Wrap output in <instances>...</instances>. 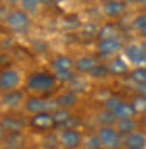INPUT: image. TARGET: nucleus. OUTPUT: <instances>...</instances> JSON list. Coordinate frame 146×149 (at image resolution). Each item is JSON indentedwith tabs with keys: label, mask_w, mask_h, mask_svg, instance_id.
Returning a JSON list of instances; mask_svg holds the SVG:
<instances>
[{
	"label": "nucleus",
	"mask_w": 146,
	"mask_h": 149,
	"mask_svg": "<svg viewBox=\"0 0 146 149\" xmlns=\"http://www.w3.org/2000/svg\"><path fill=\"white\" fill-rule=\"evenodd\" d=\"M56 85H58V80L55 73H49V71H32L26 78V90L36 95L53 92Z\"/></svg>",
	"instance_id": "f257e3e1"
},
{
	"label": "nucleus",
	"mask_w": 146,
	"mask_h": 149,
	"mask_svg": "<svg viewBox=\"0 0 146 149\" xmlns=\"http://www.w3.org/2000/svg\"><path fill=\"white\" fill-rule=\"evenodd\" d=\"M60 148L63 149H82L83 148V134L78 129H63L58 136Z\"/></svg>",
	"instance_id": "f03ea898"
},
{
	"label": "nucleus",
	"mask_w": 146,
	"mask_h": 149,
	"mask_svg": "<svg viewBox=\"0 0 146 149\" xmlns=\"http://www.w3.org/2000/svg\"><path fill=\"white\" fill-rule=\"evenodd\" d=\"M97 137L100 139L104 149H121L122 146V137L116 127H99L97 129Z\"/></svg>",
	"instance_id": "7ed1b4c3"
},
{
	"label": "nucleus",
	"mask_w": 146,
	"mask_h": 149,
	"mask_svg": "<svg viewBox=\"0 0 146 149\" xmlns=\"http://www.w3.org/2000/svg\"><path fill=\"white\" fill-rule=\"evenodd\" d=\"M5 26L15 32H24L31 26V19L22 9H14L5 19Z\"/></svg>",
	"instance_id": "20e7f679"
},
{
	"label": "nucleus",
	"mask_w": 146,
	"mask_h": 149,
	"mask_svg": "<svg viewBox=\"0 0 146 149\" xmlns=\"http://www.w3.org/2000/svg\"><path fill=\"white\" fill-rule=\"evenodd\" d=\"M0 124L4 130H7L9 134H15V132H22V130L29 127V119L19 113H5L0 117Z\"/></svg>",
	"instance_id": "39448f33"
},
{
	"label": "nucleus",
	"mask_w": 146,
	"mask_h": 149,
	"mask_svg": "<svg viewBox=\"0 0 146 149\" xmlns=\"http://www.w3.org/2000/svg\"><path fill=\"white\" fill-rule=\"evenodd\" d=\"M22 81L20 73L17 70H2L0 71V92L2 93H9L14 90H19V85Z\"/></svg>",
	"instance_id": "423d86ee"
},
{
	"label": "nucleus",
	"mask_w": 146,
	"mask_h": 149,
	"mask_svg": "<svg viewBox=\"0 0 146 149\" xmlns=\"http://www.w3.org/2000/svg\"><path fill=\"white\" fill-rule=\"evenodd\" d=\"M53 107L55 105V100L49 102L46 98H41V97H27L26 102H24V110L31 113V115H36V113H44V112H53Z\"/></svg>",
	"instance_id": "0eeeda50"
},
{
	"label": "nucleus",
	"mask_w": 146,
	"mask_h": 149,
	"mask_svg": "<svg viewBox=\"0 0 146 149\" xmlns=\"http://www.w3.org/2000/svg\"><path fill=\"white\" fill-rule=\"evenodd\" d=\"M29 127L37 130V132H51V130H55L56 124H55V119H53V113L51 112H44V113L31 115Z\"/></svg>",
	"instance_id": "6e6552de"
},
{
	"label": "nucleus",
	"mask_w": 146,
	"mask_h": 149,
	"mask_svg": "<svg viewBox=\"0 0 146 149\" xmlns=\"http://www.w3.org/2000/svg\"><path fill=\"white\" fill-rule=\"evenodd\" d=\"M24 102H26V93H24V90H20V88L2 95V105L4 107H9V109H17Z\"/></svg>",
	"instance_id": "1a4fd4ad"
},
{
	"label": "nucleus",
	"mask_w": 146,
	"mask_h": 149,
	"mask_svg": "<svg viewBox=\"0 0 146 149\" xmlns=\"http://www.w3.org/2000/svg\"><path fill=\"white\" fill-rule=\"evenodd\" d=\"M77 103H78V93L70 92V90L60 93V95L55 98L56 109H63V110H70V109L75 107Z\"/></svg>",
	"instance_id": "9d476101"
},
{
	"label": "nucleus",
	"mask_w": 146,
	"mask_h": 149,
	"mask_svg": "<svg viewBox=\"0 0 146 149\" xmlns=\"http://www.w3.org/2000/svg\"><path fill=\"white\" fill-rule=\"evenodd\" d=\"M128 9L126 2H117V0H110V2H104L102 3V12L110 19L121 17Z\"/></svg>",
	"instance_id": "9b49d317"
},
{
	"label": "nucleus",
	"mask_w": 146,
	"mask_h": 149,
	"mask_svg": "<svg viewBox=\"0 0 146 149\" xmlns=\"http://www.w3.org/2000/svg\"><path fill=\"white\" fill-rule=\"evenodd\" d=\"M99 65L95 56H82L75 61V71L77 73H92V70Z\"/></svg>",
	"instance_id": "f8f14e48"
},
{
	"label": "nucleus",
	"mask_w": 146,
	"mask_h": 149,
	"mask_svg": "<svg viewBox=\"0 0 146 149\" xmlns=\"http://www.w3.org/2000/svg\"><path fill=\"white\" fill-rule=\"evenodd\" d=\"M124 53L131 59V63L134 65H141V63H146V51H143L141 46H136V44H129V46L124 47Z\"/></svg>",
	"instance_id": "ddd939ff"
},
{
	"label": "nucleus",
	"mask_w": 146,
	"mask_h": 149,
	"mask_svg": "<svg viewBox=\"0 0 146 149\" xmlns=\"http://www.w3.org/2000/svg\"><path fill=\"white\" fill-rule=\"evenodd\" d=\"M119 26L116 22H107L105 26H102L99 31V42L100 41H112V39H119Z\"/></svg>",
	"instance_id": "4468645a"
},
{
	"label": "nucleus",
	"mask_w": 146,
	"mask_h": 149,
	"mask_svg": "<svg viewBox=\"0 0 146 149\" xmlns=\"http://www.w3.org/2000/svg\"><path fill=\"white\" fill-rule=\"evenodd\" d=\"M99 53L102 56H110V54H116L122 49V42L121 39H112V41H100L99 42Z\"/></svg>",
	"instance_id": "2eb2a0df"
},
{
	"label": "nucleus",
	"mask_w": 146,
	"mask_h": 149,
	"mask_svg": "<svg viewBox=\"0 0 146 149\" xmlns=\"http://www.w3.org/2000/svg\"><path fill=\"white\" fill-rule=\"evenodd\" d=\"M124 148L126 149H145L146 146V136L143 132H134V134H131L128 136L126 139H124Z\"/></svg>",
	"instance_id": "dca6fc26"
},
{
	"label": "nucleus",
	"mask_w": 146,
	"mask_h": 149,
	"mask_svg": "<svg viewBox=\"0 0 146 149\" xmlns=\"http://www.w3.org/2000/svg\"><path fill=\"white\" fill-rule=\"evenodd\" d=\"M51 66H53L55 73L56 71H72L73 68H75V61H73L70 56L60 54V56H56L55 59H53Z\"/></svg>",
	"instance_id": "f3484780"
},
{
	"label": "nucleus",
	"mask_w": 146,
	"mask_h": 149,
	"mask_svg": "<svg viewBox=\"0 0 146 149\" xmlns=\"http://www.w3.org/2000/svg\"><path fill=\"white\" fill-rule=\"evenodd\" d=\"M138 129V122L134 119H126V120H117L116 122V130H117L121 136H131L134 134Z\"/></svg>",
	"instance_id": "a211bd4d"
},
{
	"label": "nucleus",
	"mask_w": 146,
	"mask_h": 149,
	"mask_svg": "<svg viewBox=\"0 0 146 149\" xmlns=\"http://www.w3.org/2000/svg\"><path fill=\"white\" fill-rule=\"evenodd\" d=\"M107 66H109V73L114 76H122V74L129 73V66L122 58H114Z\"/></svg>",
	"instance_id": "6ab92c4d"
},
{
	"label": "nucleus",
	"mask_w": 146,
	"mask_h": 149,
	"mask_svg": "<svg viewBox=\"0 0 146 149\" xmlns=\"http://www.w3.org/2000/svg\"><path fill=\"white\" fill-rule=\"evenodd\" d=\"M134 115H136V109L133 107V103H129V102H122V105L114 112V117H116L117 120L134 119Z\"/></svg>",
	"instance_id": "aec40b11"
},
{
	"label": "nucleus",
	"mask_w": 146,
	"mask_h": 149,
	"mask_svg": "<svg viewBox=\"0 0 146 149\" xmlns=\"http://www.w3.org/2000/svg\"><path fill=\"white\" fill-rule=\"evenodd\" d=\"M51 113H53V119H55L56 127H63V129H65V127H66V124H68V120L72 119L70 110H63V109H55Z\"/></svg>",
	"instance_id": "412c9836"
},
{
	"label": "nucleus",
	"mask_w": 146,
	"mask_h": 149,
	"mask_svg": "<svg viewBox=\"0 0 146 149\" xmlns=\"http://www.w3.org/2000/svg\"><path fill=\"white\" fill-rule=\"evenodd\" d=\"M24 144V136L22 132H15V134H9L5 136V146L10 149H17V148H22Z\"/></svg>",
	"instance_id": "4be33fe9"
},
{
	"label": "nucleus",
	"mask_w": 146,
	"mask_h": 149,
	"mask_svg": "<svg viewBox=\"0 0 146 149\" xmlns=\"http://www.w3.org/2000/svg\"><path fill=\"white\" fill-rule=\"evenodd\" d=\"M122 102H124V100H122L121 97H117V95H110V97H107V98L104 100V109H105V112L114 113V112L122 105Z\"/></svg>",
	"instance_id": "5701e85b"
},
{
	"label": "nucleus",
	"mask_w": 146,
	"mask_h": 149,
	"mask_svg": "<svg viewBox=\"0 0 146 149\" xmlns=\"http://www.w3.org/2000/svg\"><path fill=\"white\" fill-rule=\"evenodd\" d=\"M97 120L100 124V127H114L112 124H116L117 119H116L114 113H110V112H100V113L97 115Z\"/></svg>",
	"instance_id": "b1692460"
},
{
	"label": "nucleus",
	"mask_w": 146,
	"mask_h": 149,
	"mask_svg": "<svg viewBox=\"0 0 146 149\" xmlns=\"http://www.w3.org/2000/svg\"><path fill=\"white\" fill-rule=\"evenodd\" d=\"M129 76H131V80L138 85L146 83V66H138V68H134Z\"/></svg>",
	"instance_id": "393cba45"
},
{
	"label": "nucleus",
	"mask_w": 146,
	"mask_h": 149,
	"mask_svg": "<svg viewBox=\"0 0 146 149\" xmlns=\"http://www.w3.org/2000/svg\"><path fill=\"white\" fill-rule=\"evenodd\" d=\"M109 74H110V73H109V66L99 63V65H97L95 68H93V70H92L90 76L93 78V80H104V78H107Z\"/></svg>",
	"instance_id": "a878e982"
},
{
	"label": "nucleus",
	"mask_w": 146,
	"mask_h": 149,
	"mask_svg": "<svg viewBox=\"0 0 146 149\" xmlns=\"http://www.w3.org/2000/svg\"><path fill=\"white\" fill-rule=\"evenodd\" d=\"M55 76H56V80H58V81H61V83H68V85L77 78V74L73 73V70H72V71H56Z\"/></svg>",
	"instance_id": "bb28decb"
},
{
	"label": "nucleus",
	"mask_w": 146,
	"mask_h": 149,
	"mask_svg": "<svg viewBox=\"0 0 146 149\" xmlns=\"http://www.w3.org/2000/svg\"><path fill=\"white\" fill-rule=\"evenodd\" d=\"M20 7H22V10H24L26 14H27V12L36 14L37 7H39V2H36V0H22V2H20Z\"/></svg>",
	"instance_id": "cd10ccee"
},
{
	"label": "nucleus",
	"mask_w": 146,
	"mask_h": 149,
	"mask_svg": "<svg viewBox=\"0 0 146 149\" xmlns=\"http://www.w3.org/2000/svg\"><path fill=\"white\" fill-rule=\"evenodd\" d=\"M133 107L136 109V113H143L146 112V97L145 95H139L133 100Z\"/></svg>",
	"instance_id": "c85d7f7f"
},
{
	"label": "nucleus",
	"mask_w": 146,
	"mask_h": 149,
	"mask_svg": "<svg viewBox=\"0 0 146 149\" xmlns=\"http://www.w3.org/2000/svg\"><path fill=\"white\" fill-rule=\"evenodd\" d=\"M43 146H44L46 149H58L60 148V141H58V137H55V136H44Z\"/></svg>",
	"instance_id": "c756f323"
},
{
	"label": "nucleus",
	"mask_w": 146,
	"mask_h": 149,
	"mask_svg": "<svg viewBox=\"0 0 146 149\" xmlns=\"http://www.w3.org/2000/svg\"><path fill=\"white\" fill-rule=\"evenodd\" d=\"M83 146H85L87 149H100L102 148V142H100V139L97 137V134H95V136H90Z\"/></svg>",
	"instance_id": "7c9ffc66"
},
{
	"label": "nucleus",
	"mask_w": 146,
	"mask_h": 149,
	"mask_svg": "<svg viewBox=\"0 0 146 149\" xmlns=\"http://www.w3.org/2000/svg\"><path fill=\"white\" fill-rule=\"evenodd\" d=\"M133 26H134L138 31L145 29L146 27V14H139V15H136L134 20H133Z\"/></svg>",
	"instance_id": "2f4dec72"
},
{
	"label": "nucleus",
	"mask_w": 146,
	"mask_h": 149,
	"mask_svg": "<svg viewBox=\"0 0 146 149\" xmlns=\"http://www.w3.org/2000/svg\"><path fill=\"white\" fill-rule=\"evenodd\" d=\"M9 65H10V56L7 53H2L0 54V68L2 70H9Z\"/></svg>",
	"instance_id": "473e14b6"
},
{
	"label": "nucleus",
	"mask_w": 146,
	"mask_h": 149,
	"mask_svg": "<svg viewBox=\"0 0 146 149\" xmlns=\"http://www.w3.org/2000/svg\"><path fill=\"white\" fill-rule=\"evenodd\" d=\"M138 90H139V93H141V95H145V97H146V83L138 85Z\"/></svg>",
	"instance_id": "72a5a7b5"
},
{
	"label": "nucleus",
	"mask_w": 146,
	"mask_h": 149,
	"mask_svg": "<svg viewBox=\"0 0 146 149\" xmlns=\"http://www.w3.org/2000/svg\"><path fill=\"white\" fill-rule=\"evenodd\" d=\"M2 141H5V130H4L2 124H0V142H2Z\"/></svg>",
	"instance_id": "f704fd0d"
},
{
	"label": "nucleus",
	"mask_w": 146,
	"mask_h": 149,
	"mask_svg": "<svg viewBox=\"0 0 146 149\" xmlns=\"http://www.w3.org/2000/svg\"><path fill=\"white\" fill-rule=\"evenodd\" d=\"M139 32H141V36H143V37H145V39H146V27H145V29H141Z\"/></svg>",
	"instance_id": "c9c22d12"
},
{
	"label": "nucleus",
	"mask_w": 146,
	"mask_h": 149,
	"mask_svg": "<svg viewBox=\"0 0 146 149\" xmlns=\"http://www.w3.org/2000/svg\"><path fill=\"white\" fill-rule=\"evenodd\" d=\"M22 149H37L36 146H29V148H22Z\"/></svg>",
	"instance_id": "e433bc0d"
},
{
	"label": "nucleus",
	"mask_w": 146,
	"mask_h": 149,
	"mask_svg": "<svg viewBox=\"0 0 146 149\" xmlns=\"http://www.w3.org/2000/svg\"><path fill=\"white\" fill-rule=\"evenodd\" d=\"M4 149H10V148H7V146H5V148H4Z\"/></svg>",
	"instance_id": "4c0bfd02"
},
{
	"label": "nucleus",
	"mask_w": 146,
	"mask_h": 149,
	"mask_svg": "<svg viewBox=\"0 0 146 149\" xmlns=\"http://www.w3.org/2000/svg\"><path fill=\"white\" fill-rule=\"evenodd\" d=\"M82 149H87V148H85V146H83V148H82Z\"/></svg>",
	"instance_id": "58836bf2"
},
{
	"label": "nucleus",
	"mask_w": 146,
	"mask_h": 149,
	"mask_svg": "<svg viewBox=\"0 0 146 149\" xmlns=\"http://www.w3.org/2000/svg\"><path fill=\"white\" fill-rule=\"evenodd\" d=\"M100 149H104V148H100Z\"/></svg>",
	"instance_id": "ea45409f"
},
{
	"label": "nucleus",
	"mask_w": 146,
	"mask_h": 149,
	"mask_svg": "<svg viewBox=\"0 0 146 149\" xmlns=\"http://www.w3.org/2000/svg\"><path fill=\"white\" fill-rule=\"evenodd\" d=\"M145 65H146V63H145Z\"/></svg>",
	"instance_id": "a19ab883"
}]
</instances>
